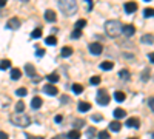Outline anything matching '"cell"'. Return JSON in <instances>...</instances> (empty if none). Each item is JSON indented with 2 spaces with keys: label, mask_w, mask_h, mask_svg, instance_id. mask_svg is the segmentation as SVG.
Listing matches in <instances>:
<instances>
[{
  "label": "cell",
  "mask_w": 154,
  "mask_h": 139,
  "mask_svg": "<svg viewBox=\"0 0 154 139\" xmlns=\"http://www.w3.org/2000/svg\"><path fill=\"white\" fill-rule=\"evenodd\" d=\"M122 23L119 20H108L105 23V31L106 34L111 37V39H116V37H119L122 34Z\"/></svg>",
  "instance_id": "6da1fadb"
},
{
  "label": "cell",
  "mask_w": 154,
  "mask_h": 139,
  "mask_svg": "<svg viewBox=\"0 0 154 139\" xmlns=\"http://www.w3.org/2000/svg\"><path fill=\"white\" fill-rule=\"evenodd\" d=\"M59 8L65 16H71L77 11L75 0H59Z\"/></svg>",
  "instance_id": "7a4b0ae2"
},
{
  "label": "cell",
  "mask_w": 154,
  "mask_h": 139,
  "mask_svg": "<svg viewBox=\"0 0 154 139\" xmlns=\"http://www.w3.org/2000/svg\"><path fill=\"white\" fill-rule=\"evenodd\" d=\"M11 122L14 125H17V127H28L31 124V119L25 113H16L14 116H11Z\"/></svg>",
  "instance_id": "3957f363"
},
{
  "label": "cell",
  "mask_w": 154,
  "mask_h": 139,
  "mask_svg": "<svg viewBox=\"0 0 154 139\" xmlns=\"http://www.w3.org/2000/svg\"><path fill=\"white\" fill-rule=\"evenodd\" d=\"M109 94H108V91L105 90V88H100V90L97 91V104L99 105H108L109 104Z\"/></svg>",
  "instance_id": "277c9868"
},
{
  "label": "cell",
  "mask_w": 154,
  "mask_h": 139,
  "mask_svg": "<svg viewBox=\"0 0 154 139\" xmlns=\"http://www.w3.org/2000/svg\"><path fill=\"white\" fill-rule=\"evenodd\" d=\"M89 53L94 54V56H99V54L103 53V46L99 42H93V43H89Z\"/></svg>",
  "instance_id": "5b68a950"
},
{
  "label": "cell",
  "mask_w": 154,
  "mask_h": 139,
  "mask_svg": "<svg viewBox=\"0 0 154 139\" xmlns=\"http://www.w3.org/2000/svg\"><path fill=\"white\" fill-rule=\"evenodd\" d=\"M20 19H17V17H12V19H9L8 20V23H6V28L8 30H19L20 28Z\"/></svg>",
  "instance_id": "8992f818"
},
{
  "label": "cell",
  "mask_w": 154,
  "mask_h": 139,
  "mask_svg": "<svg viewBox=\"0 0 154 139\" xmlns=\"http://www.w3.org/2000/svg\"><path fill=\"white\" fill-rule=\"evenodd\" d=\"M43 93H46V94H49V96H57V94H59V90H57L56 85L48 84V85L43 87Z\"/></svg>",
  "instance_id": "52a82bcc"
},
{
  "label": "cell",
  "mask_w": 154,
  "mask_h": 139,
  "mask_svg": "<svg viewBox=\"0 0 154 139\" xmlns=\"http://www.w3.org/2000/svg\"><path fill=\"white\" fill-rule=\"evenodd\" d=\"M122 33H123V36H126V37H131V36L136 34V28L133 27V25H123Z\"/></svg>",
  "instance_id": "ba28073f"
},
{
  "label": "cell",
  "mask_w": 154,
  "mask_h": 139,
  "mask_svg": "<svg viewBox=\"0 0 154 139\" xmlns=\"http://www.w3.org/2000/svg\"><path fill=\"white\" fill-rule=\"evenodd\" d=\"M45 20L46 22H56L57 20V16H56V11H53V9H46L45 11Z\"/></svg>",
  "instance_id": "9c48e42d"
},
{
  "label": "cell",
  "mask_w": 154,
  "mask_h": 139,
  "mask_svg": "<svg viewBox=\"0 0 154 139\" xmlns=\"http://www.w3.org/2000/svg\"><path fill=\"white\" fill-rule=\"evenodd\" d=\"M25 73H26V76H29V77L35 79L37 71H35V68H34V65H32V64H26V65H25Z\"/></svg>",
  "instance_id": "30bf717a"
},
{
  "label": "cell",
  "mask_w": 154,
  "mask_h": 139,
  "mask_svg": "<svg viewBox=\"0 0 154 139\" xmlns=\"http://www.w3.org/2000/svg\"><path fill=\"white\" fill-rule=\"evenodd\" d=\"M126 127H130V128H139L140 127V121L137 118H130L126 121Z\"/></svg>",
  "instance_id": "8fae6325"
},
{
  "label": "cell",
  "mask_w": 154,
  "mask_h": 139,
  "mask_svg": "<svg viewBox=\"0 0 154 139\" xmlns=\"http://www.w3.org/2000/svg\"><path fill=\"white\" fill-rule=\"evenodd\" d=\"M136 9H137V3L136 2H126L125 3V11L128 12V14H133Z\"/></svg>",
  "instance_id": "7c38bea8"
},
{
  "label": "cell",
  "mask_w": 154,
  "mask_h": 139,
  "mask_svg": "<svg viewBox=\"0 0 154 139\" xmlns=\"http://www.w3.org/2000/svg\"><path fill=\"white\" fill-rule=\"evenodd\" d=\"M89 110H91V104H89V102H85V100L79 102V111L86 113V111H89Z\"/></svg>",
  "instance_id": "4fadbf2b"
},
{
  "label": "cell",
  "mask_w": 154,
  "mask_h": 139,
  "mask_svg": "<svg viewBox=\"0 0 154 139\" xmlns=\"http://www.w3.org/2000/svg\"><path fill=\"white\" fill-rule=\"evenodd\" d=\"M42 104H43V100L38 97V96H35V97H32V102H31V107L34 108V110H37V108H40L42 107Z\"/></svg>",
  "instance_id": "5bb4252c"
},
{
  "label": "cell",
  "mask_w": 154,
  "mask_h": 139,
  "mask_svg": "<svg viewBox=\"0 0 154 139\" xmlns=\"http://www.w3.org/2000/svg\"><path fill=\"white\" fill-rule=\"evenodd\" d=\"M46 79H48V82H49V84H56V82H59V81H60V76H59L57 73H51V74H48V76H46Z\"/></svg>",
  "instance_id": "9a60e30c"
},
{
  "label": "cell",
  "mask_w": 154,
  "mask_h": 139,
  "mask_svg": "<svg viewBox=\"0 0 154 139\" xmlns=\"http://www.w3.org/2000/svg\"><path fill=\"white\" fill-rule=\"evenodd\" d=\"M100 68L103 70V71H108V70H112L114 68V64L111 60H105V62H102L100 64Z\"/></svg>",
  "instance_id": "2e32d148"
},
{
  "label": "cell",
  "mask_w": 154,
  "mask_h": 139,
  "mask_svg": "<svg viewBox=\"0 0 154 139\" xmlns=\"http://www.w3.org/2000/svg\"><path fill=\"white\" fill-rule=\"evenodd\" d=\"M80 131L79 130H71L69 133H66V139H80Z\"/></svg>",
  "instance_id": "e0dca14e"
},
{
  "label": "cell",
  "mask_w": 154,
  "mask_h": 139,
  "mask_svg": "<svg viewBox=\"0 0 154 139\" xmlns=\"http://www.w3.org/2000/svg\"><path fill=\"white\" fill-rule=\"evenodd\" d=\"M126 116V111L123 110V108H116L114 110V118L116 119H122V118H125Z\"/></svg>",
  "instance_id": "ac0fdd59"
},
{
  "label": "cell",
  "mask_w": 154,
  "mask_h": 139,
  "mask_svg": "<svg viewBox=\"0 0 154 139\" xmlns=\"http://www.w3.org/2000/svg\"><path fill=\"white\" fill-rule=\"evenodd\" d=\"M22 77V71L19 68H12L11 70V79H14V81H19Z\"/></svg>",
  "instance_id": "d6986e66"
},
{
  "label": "cell",
  "mask_w": 154,
  "mask_h": 139,
  "mask_svg": "<svg viewBox=\"0 0 154 139\" xmlns=\"http://www.w3.org/2000/svg\"><path fill=\"white\" fill-rule=\"evenodd\" d=\"M85 125H86V122H85L83 119H75V121L72 122V127H74V130H79V128L85 127Z\"/></svg>",
  "instance_id": "ffe728a7"
},
{
  "label": "cell",
  "mask_w": 154,
  "mask_h": 139,
  "mask_svg": "<svg viewBox=\"0 0 154 139\" xmlns=\"http://www.w3.org/2000/svg\"><path fill=\"white\" fill-rule=\"evenodd\" d=\"M60 54H62V57H69V56L72 54V48H71V46H63L62 51H60Z\"/></svg>",
  "instance_id": "44dd1931"
},
{
  "label": "cell",
  "mask_w": 154,
  "mask_h": 139,
  "mask_svg": "<svg viewBox=\"0 0 154 139\" xmlns=\"http://www.w3.org/2000/svg\"><path fill=\"white\" fill-rule=\"evenodd\" d=\"M140 40H142V43H154V36L152 34H145V36H142V39H140Z\"/></svg>",
  "instance_id": "7402d4cb"
},
{
  "label": "cell",
  "mask_w": 154,
  "mask_h": 139,
  "mask_svg": "<svg viewBox=\"0 0 154 139\" xmlns=\"http://www.w3.org/2000/svg\"><path fill=\"white\" fill-rule=\"evenodd\" d=\"M120 128H122V124L117 122V121H114V122L109 124V130H111V131H119Z\"/></svg>",
  "instance_id": "603a6c76"
},
{
  "label": "cell",
  "mask_w": 154,
  "mask_h": 139,
  "mask_svg": "<svg viewBox=\"0 0 154 139\" xmlns=\"http://www.w3.org/2000/svg\"><path fill=\"white\" fill-rule=\"evenodd\" d=\"M119 77L123 79V81H128V79H130V71H128L126 68L120 70V71H119Z\"/></svg>",
  "instance_id": "cb8c5ba5"
},
{
  "label": "cell",
  "mask_w": 154,
  "mask_h": 139,
  "mask_svg": "<svg viewBox=\"0 0 154 139\" xmlns=\"http://www.w3.org/2000/svg\"><path fill=\"white\" fill-rule=\"evenodd\" d=\"M125 97H126V96H125L123 91H116V93H114V99L117 100V102H123Z\"/></svg>",
  "instance_id": "d4e9b609"
},
{
  "label": "cell",
  "mask_w": 154,
  "mask_h": 139,
  "mask_svg": "<svg viewBox=\"0 0 154 139\" xmlns=\"http://www.w3.org/2000/svg\"><path fill=\"white\" fill-rule=\"evenodd\" d=\"M96 134H97V131H96L94 127H89V128L86 130V139H94Z\"/></svg>",
  "instance_id": "484cf974"
},
{
  "label": "cell",
  "mask_w": 154,
  "mask_h": 139,
  "mask_svg": "<svg viewBox=\"0 0 154 139\" xmlns=\"http://www.w3.org/2000/svg\"><path fill=\"white\" fill-rule=\"evenodd\" d=\"M45 43L46 45H57V39H56V36H49L45 39Z\"/></svg>",
  "instance_id": "4316f807"
},
{
  "label": "cell",
  "mask_w": 154,
  "mask_h": 139,
  "mask_svg": "<svg viewBox=\"0 0 154 139\" xmlns=\"http://www.w3.org/2000/svg\"><path fill=\"white\" fill-rule=\"evenodd\" d=\"M83 27H86V20L85 19H79L75 22V30H82Z\"/></svg>",
  "instance_id": "83f0119b"
},
{
  "label": "cell",
  "mask_w": 154,
  "mask_h": 139,
  "mask_svg": "<svg viewBox=\"0 0 154 139\" xmlns=\"http://www.w3.org/2000/svg\"><path fill=\"white\" fill-rule=\"evenodd\" d=\"M16 111L17 113H23L25 111V102L23 100H19V102L16 104Z\"/></svg>",
  "instance_id": "f1b7e54d"
},
{
  "label": "cell",
  "mask_w": 154,
  "mask_h": 139,
  "mask_svg": "<svg viewBox=\"0 0 154 139\" xmlns=\"http://www.w3.org/2000/svg\"><path fill=\"white\" fill-rule=\"evenodd\" d=\"M31 37H32V39H40V37H42V30L40 28H35L31 33Z\"/></svg>",
  "instance_id": "f546056e"
},
{
  "label": "cell",
  "mask_w": 154,
  "mask_h": 139,
  "mask_svg": "<svg viewBox=\"0 0 154 139\" xmlns=\"http://www.w3.org/2000/svg\"><path fill=\"white\" fill-rule=\"evenodd\" d=\"M72 91H74L75 94H80V93L83 91V87H82L80 84H74V85H72Z\"/></svg>",
  "instance_id": "4dcf8cb0"
},
{
  "label": "cell",
  "mask_w": 154,
  "mask_h": 139,
  "mask_svg": "<svg viewBox=\"0 0 154 139\" xmlns=\"http://www.w3.org/2000/svg\"><path fill=\"white\" fill-rule=\"evenodd\" d=\"M9 67H11V62H9L8 59H5V60L0 62V70H8Z\"/></svg>",
  "instance_id": "1f68e13d"
},
{
  "label": "cell",
  "mask_w": 154,
  "mask_h": 139,
  "mask_svg": "<svg viewBox=\"0 0 154 139\" xmlns=\"http://www.w3.org/2000/svg\"><path fill=\"white\" fill-rule=\"evenodd\" d=\"M143 16L145 17H154V8H145L143 9Z\"/></svg>",
  "instance_id": "d6a6232c"
},
{
  "label": "cell",
  "mask_w": 154,
  "mask_h": 139,
  "mask_svg": "<svg viewBox=\"0 0 154 139\" xmlns=\"http://www.w3.org/2000/svg\"><path fill=\"white\" fill-rule=\"evenodd\" d=\"M97 137H99V139H109V134H108L106 130H102V131L97 133Z\"/></svg>",
  "instance_id": "836d02e7"
},
{
  "label": "cell",
  "mask_w": 154,
  "mask_h": 139,
  "mask_svg": "<svg viewBox=\"0 0 154 139\" xmlns=\"http://www.w3.org/2000/svg\"><path fill=\"white\" fill-rule=\"evenodd\" d=\"M26 93H28L26 88H17V90H16V94H17V96H20V97L26 96Z\"/></svg>",
  "instance_id": "e575fe53"
},
{
  "label": "cell",
  "mask_w": 154,
  "mask_h": 139,
  "mask_svg": "<svg viewBox=\"0 0 154 139\" xmlns=\"http://www.w3.org/2000/svg\"><path fill=\"white\" fill-rule=\"evenodd\" d=\"M100 76H93V77L91 79H89V82H91V85H99L100 84Z\"/></svg>",
  "instance_id": "d590c367"
},
{
  "label": "cell",
  "mask_w": 154,
  "mask_h": 139,
  "mask_svg": "<svg viewBox=\"0 0 154 139\" xmlns=\"http://www.w3.org/2000/svg\"><path fill=\"white\" fill-rule=\"evenodd\" d=\"M80 36H82V30H74V31H72V34H71L72 39H79Z\"/></svg>",
  "instance_id": "8d00e7d4"
},
{
  "label": "cell",
  "mask_w": 154,
  "mask_h": 139,
  "mask_svg": "<svg viewBox=\"0 0 154 139\" xmlns=\"http://www.w3.org/2000/svg\"><path fill=\"white\" fill-rule=\"evenodd\" d=\"M149 79V70H143L142 73V81H148Z\"/></svg>",
  "instance_id": "74e56055"
},
{
  "label": "cell",
  "mask_w": 154,
  "mask_h": 139,
  "mask_svg": "<svg viewBox=\"0 0 154 139\" xmlns=\"http://www.w3.org/2000/svg\"><path fill=\"white\" fill-rule=\"evenodd\" d=\"M35 56H37V57H43V56H45V49H43V48L37 49V51H35Z\"/></svg>",
  "instance_id": "f35d334b"
},
{
  "label": "cell",
  "mask_w": 154,
  "mask_h": 139,
  "mask_svg": "<svg viewBox=\"0 0 154 139\" xmlns=\"http://www.w3.org/2000/svg\"><path fill=\"white\" fill-rule=\"evenodd\" d=\"M102 119H103V116H102V115H93V121L99 122V121H102Z\"/></svg>",
  "instance_id": "ab89813d"
},
{
  "label": "cell",
  "mask_w": 154,
  "mask_h": 139,
  "mask_svg": "<svg viewBox=\"0 0 154 139\" xmlns=\"http://www.w3.org/2000/svg\"><path fill=\"white\" fill-rule=\"evenodd\" d=\"M148 105H149V108H151V111H154V97H151V99L148 100Z\"/></svg>",
  "instance_id": "60d3db41"
},
{
  "label": "cell",
  "mask_w": 154,
  "mask_h": 139,
  "mask_svg": "<svg viewBox=\"0 0 154 139\" xmlns=\"http://www.w3.org/2000/svg\"><path fill=\"white\" fill-rule=\"evenodd\" d=\"M26 139H43V136H32V134H26Z\"/></svg>",
  "instance_id": "b9f144b4"
},
{
  "label": "cell",
  "mask_w": 154,
  "mask_h": 139,
  "mask_svg": "<svg viewBox=\"0 0 154 139\" xmlns=\"http://www.w3.org/2000/svg\"><path fill=\"white\" fill-rule=\"evenodd\" d=\"M85 3L88 5V11L93 9V2H91V0H85Z\"/></svg>",
  "instance_id": "7bdbcfd3"
},
{
  "label": "cell",
  "mask_w": 154,
  "mask_h": 139,
  "mask_svg": "<svg viewBox=\"0 0 154 139\" xmlns=\"http://www.w3.org/2000/svg\"><path fill=\"white\" fill-rule=\"evenodd\" d=\"M54 121H56V122H57V124H60V122H62V121H63V116H62V115H57V116H56V118H54Z\"/></svg>",
  "instance_id": "ee69618b"
},
{
  "label": "cell",
  "mask_w": 154,
  "mask_h": 139,
  "mask_svg": "<svg viewBox=\"0 0 154 139\" xmlns=\"http://www.w3.org/2000/svg\"><path fill=\"white\" fill-rule=\"evenodd\" d=\"M0 139H9V136L5 131H0Z\"/></svg>",
  "instance_id": "f6af8a7d"
},
{
  "label": "cell",
  "mask_w": 154,
  "mask_h": 139,
  "mask_svg": "<svg viewBox=\"0 0 154 139\" xmlns=\"http://www.w3.org/2000/svg\"><path fill=\"white\" fill-rule=\"evenodd\" d=\"M148 59H149V60L152 62V64H154V53H149V54H148Z\"/></svg>",
  "instance_id": "bcb514c9"
},
{
  "label": "cell",
  "mask_w": 154,
  "mask_h": 139,
  "mask_svg": "<svg viewBox=\"0 0 154 139\" xmlns=\"http://www.w3.org/2000/svg\"><path fill=\"white\" fill-rule=\"evenodd\" d=\"M6 2H8V0H0V8H3L6 5Z\"/></svg>",
  "instance_id": "7dc6e473"
},
{
  "label": "cell",
  "mask_w": 154,
  "mask_h": 139,
  "mask_svg": "<svg viewBox=\"0 0 154 139\" xmlns=\"http://www.w3.org/2000/svg\"><path fill=\"white\" fill-rule=\"evenodd\" d=\"M65 137H66V136H62V134H60V136H56V137H53V139H65Z\"/></svg>",
  "instance_id": "c3c4849f"
},
{
  "label": "cell",
  "mask_w": 154,
  "mask_h": 139,
  "mask_svg": "<svg viewBox=\"0 0 154 139\" xmlns=\"http://www.w3.org/2000/svg\"><path fill=\"white\" fill-rule=\"evenodd\" d=\"M151 136H152V139H154V133H151Z\"/></svg>",
  "instance_id": "681fc988"
},
{
  "label": "cell",
  "mask_w": 154,
  "mask_h": 139,
  "mask_svg": "<svg viewBox=\"0 0 154 139\" xmlns=\"http://www.w3.org/2000/svg\"><path fill=\"white\" fill-rule=\"evenodd\" d=\"M128 139H136V137H128Z\"/></svg>",
  "instance_id": "f907efd6"
},
{
  "label": "cell",
  "mask_w": 154,
  "mask_h": 139,
  "mask_svg": "<svg viewBox=\"0 0 154 139\" xmlns=\"http://www.w3.org/2000/svg\"><path fill=\"white\" fill-rule=\"evenodd\" d=\"M22 2H28V0H22Z\"/></svg>",
  "instance_id": "816d5d0a"
},
{
  "label": "cell",
  "mask_w": 154,
  "mask_h": 139,
  "mask_svg": "<svg viewBox=\"0 0 154 139\" xmlns=\"http://www.w3.org/2000/svg\"><path fill=\"white\" fill-rule=\"evenodd\" d=\"M145 2H149V0H145Z\"/></svg>",
  "instance_id": "f5cc1de1"
}]
</instances>
